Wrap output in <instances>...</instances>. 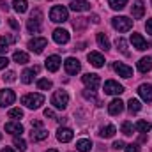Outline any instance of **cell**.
<instances>
[{
    "label": "cell",
    "instance_id": "cell-32",
    "mask_svg": "<svg viewBox=\"0 0 152 152\" xmlns=\"http://www.w3.org/2000/svg\"><path fill=\"white\" fill-rule=\"evenodd\" d=\"M115 44H117V48L120 50V53H122V55H126V57L129 55V51H127V44H126V41H124L122 37L117 39V41H115Z\"/></svg>",
    "mask_w": 152,
    "mask_h": 152
},
{
    "label": "cell",
    "instance_id": "cell-33",
    "mask_svg": "<svg viewBox=\"0 0 152 152\" xmlns=\"http://www.w3.org/2000/svg\"><path fill=\"white\" fill-rule=\"evenodd\" d=\"M133 131H134V126H133L131 122H127V120H126V122L122 124V133H124L126 136H131V134H133Z\"/></svg>",
    "mask_w": 152,
    "mask_h": 152
},
{
    "label": "cell",
    "instance_id": "cell-26",
    "mask_svg": "<svg viewBox=\"0 0 152 152\" xmlns=\"http://www.w3.org/2000/svg\"><path fill=\"white\" fill-rule=\"evenodd\" d=\"M127 108H129V112L131 113H138L140 110H142V103L138 101V99H129V103H127Z\"/></svg>",
    "mask_w": 152,
    "mask_h": 152
},
{
    "label": "cell",
    "instance_id": "cell-43",
    "mask_svg": "<svg viewBox=\"0 0 152 152\" xmlns=\"http://www.w3.org/2000/svg\"><path fill=\"white\" fill-rule=\"evenodd\" d=\"M7 64H9L7 57H0V71H2V69H5V67H7Z\"/></svg>",
    "mask_w": 152,
    "mask_h": 152
},
{
    "label": "cell",
    "instance_id": "cell-27",
    "mask_svg": "<svg viewBox=\"0 0 152 152\" xmlns=\"http://www.w3.org/2000/svg\"><path fill=\"white\" fill-rule=\"evenodd\" d=\"M151 122H147V120H138L136 124H134V129L136 131H140V133H147V131H151Z\"/></svg>",
    "mask_w": 152,
    "mask_h": 152
},
{
    "label": "cell",
    "instance_id": "cell-24",
    "mask_svg": "<svg viewBox=\"0 0 152 152\" xmlns=\"http://www.w3.org/2000/svg\"><path fill=\"white\" fill-rule=\"evenodd\" d=\"M76 149L80 152H88L92 149V142H90V140H85V138H83V140H78V142H76Z\"/></svg>",
    "mask_w": 152,
    "mask_h": 152
},
{
    "label": "cell",
    "instance_id": "cell-23",
    "mask_svg": "<svg viewBox=\"0 0 152 152\" xmlns=\"http://www.w3.org/2000/svg\"><path fill=\"white\" fill-rule=\"evenodd\" d=\"M96 41H97V44H99V48L101 50H110V39L106 37V34H103V32H99L97 36H96Z\"/></svg>",
    "mask_w": 152,
    "mask_h": 152
},
{
    "label": "cell",
    "instance_id": "cell-28",
    "mask_svg": "<svg viewBox=\"0 0 152 152\" xmlns=\"http://www.w3.org/2000/svg\"><path fill=\"white\" fill-rule=\"evenodd\" d=\"M12 9L16 11V12H25L27 11V0H14L12 2Z\"/></svg>",
    "mask_w": 152,
    "mask_h": 152
},
{
    "label": "cell",
    "instance_id": "cell-5",
    "mask_svg": "<svg viewBox=\"0 0 152 152\" xmlns=\"http://www.w3.org/2000/svg\"><path fill=\"white\" fill-rule=\"evenodd\" d=\"M122 92H124V87H122L118 81L108 80V81L104 83V94H108V96H118V94H122Z\"/></svg>",
    "mask_w": 152,
    "mask_h": 152
},
{
    "label": "cell",
    "instance_id": "cell-44",
    "mask_svg": "<svg viewBox=\"0 0 152 152\" xmlns=\"http://www.w3.org/2000/svg\"><path fill=\"white\" fill-rule=\"evenodd\" d=\"M112 147H113L115 151H120V149H126V145H124V142H120V140H118V142H115V143L112 145Z\"/></svg>",
    "mask_w": 152,
    "mask_h": 152
},
{
    "label": "cell",
    "instance_id": "cell-47",
    "mask_svg": "<svg viewBox=\"0 0 152 152\" xmlns=\"http://www.w3.org/2000/svg\"><path fill=\"white\" fill-rule=\"evenodd\" d=\"M145 28H147V32L152 34V18L151 20H147V25H145Z\"/></svg>",
    "mask_w": 152,
    "mask_h": 152
},
{
    "label": "cell",
    "instance_id": "cell-49",
    "mask_svg": "<svg viewBox=\"0 0 152 152\" xmlns=\"http://www.w3.org/2000/svg\"><path fill=\"white\" fill-rule=\"evenodd\" d=\"M2 152H14V151H12L11 147H4V149H2Z\"/></svg>",
    "mask_w": 152,
    "mask_h": 152
},
{
    "label": "cell",
    "instance_id": "cell-15",
    "mask_svg": "<svg viewBox=\"0 0 152 152\" xmlns=\"http://www.w3.org/2000/svg\"><path fill=\"white\" fill-rule=\"evenodd\" d=\"M87 58H88V62H90L94 67H103V66H104V57H103L101 53H97V51H90Z\"/></svg>",
    "mask_w": 152,
    "mask_h": 152
},
{
    "label": "cell",
    "instance_id": "cell-52",
    "mask_svg": "<svg viewBox=\"0 0 152 152\" xmlns=\"http://www.w3.org/2000/svg\"><path fill=\"white\" fill-rule=\"evenodd\" d=\"M149 46H151V48H152V42H151V44H149Z\"/></svg>",
    "mask_w": 152,
    "mask_h": 152
},
{
    "label": "cell",
    "instance_id": "cell-8",
    "mask_svg": "<svg viewBox=\"0 0 152 152\" xmlns=\"http://www.w3.org/2000/svg\"><path fill=\"white\" fill-rule=\"evenodd\" d=\"M46 44H48V41L44 37H34L28 41V48H30V51H34V53H41L44 48H46Z\"/></svg>",
    "mask_w": 152,
    "mask_h": 152
},
{
    "label": "cell",
    "instance_id": "cell-10",
    "mask_svg": "<svg viewBox=\"0 0 152 152\" xmlns=\"http://www.w3.org/2000/svg\"><path fill=\"white\" fill-rule=\"evenodd\" d=\"M64 67H66L67 75H76V73H80L81 64H80V60H76V58H73V57H69V58L64 62Z\"/></svg>",
    "mask_w": 152,
    "mask_h": 152
},
{
    "label": "cell",
    "instance_id": "cell-18",
    "mask_svg": "<svg viewBox=\"0 0 152 152\" xmlns=\"http://www.w3.org/2000/svg\"><path fill=\"white\" fill-rule=\"evenodd\" d=\"M122 110H124V103L120 99H113L108 104V113L110 115H118V113H122Z\"/></svg>",
    "mask_w": 152,
    "mask_h": 152
},
{
    "label": "cell",
    "instance_id": "cell-2",
    "mask_svg": "<svg viewBox=\"0 0 152 152\" xmlns=\"http://www.w3.org/2000/svg\"><path fill=\"white\" fill-rule=\"evenodd\" d=\"M50 20L55 21V23H64V21L69 20V12H67V9L64 5H55L50 11Z\"/></svg>",
    "mask_w": 152,
    "mask_h": 152
},
{
    "label": "cell",
    "instance_id": "cell-38",
    "mask_svg": "<svg viewBox=\"0 0 152 152\" xmlns=\"http://www.w3.org/2000/svg\"><path fill=\"white\" fill-rule=\"evenodd\" d=\"M9 50V39L0 37V53H5Z\"/></svg>",
    "mask_w": 152,
    "mask_h": 152
},
{
    "label": "cell",
    "instance_id": "cell-40",
    "mask_svg": "<svg viewBox=\"0 0 152 152\" xmlns=\"http://www.w3.org/2000/svg\"><path fill=\"white\" fill-rule=\"evenodd\" d=\"M126 152H142V151L136 143H129V145H126Z\"/></svg>",
    "mask_w": 152,
    "mask_h": 152
},
{
    "label": "cell",
    "instance_id": "cell-7",
    "mask_svg": "<svg viewBox=\"0 0 152 152\" xmlns=\"http://www.w3.org/2000/svg\"><path fill=\"white\" fill-rule=\"evenodd\" d=\"M16 101V94L12 92V90H9V88H5V90H0V106H9V104H12Z\"/></svg>",
    "mask_w": 152,
    "mask_h": 152
},
{
    "label": "cell",
    "instance_id": "cell-11",
    "mask_svg": "<svg viewBox=\"0 0 152 152\" xmlns=\"http://www.w3.org/2000/svg\"><path fill=\"white\" fill-rule=\"evenodd\" d=\"M131 42H133V48H136L138 51H143V50H147V48H149L147 41L143 39L142 34H131Z\"/></svg>",
    "mask_w": 152,
    "mask_h": 152
},
{
    "label": "cell",
    "instance_id": "cell-6",
    "mask_svg": "<svg viewBox=\"0 0 152 152\" xmlns=\"http://www.w3.org/2000/svg\"><path fill=\"white\" fill-rule=\"evenodd\" d=\"M81 81L85 83V87H87L88 90H96V88L99 87V83H101V78H99L97 75H92V73H88V75H83Z\"/></svg>",
    "mask_w": 152,
    "mask_h": 152
},
{
    "label": "cell",
    "instance_id": "cell-48",
    "mask_svg": "<svg viewBox=\"0 0 152 152\" xmlns=\"http://www.w3.org/2000/svg\"><path fill=\"white\" fill-rule=\"evenodd\" d=\"M92 23H99V16H97V14L92 16Z\"/></svg>",
    "mask_w": 152,
    "mask_h": 152
},
{
    "label": "cell",
    "instance_id": "cell-51",
    "mask_svg": "<svg viewBox=\"0 0 152 152\" xmlns=\"http://www.w3.org/2000/svg\"><path fill=\"white\" fill-rule=\"evenodd\" d=\"M0 140H2V133H0Z\"/></svg>",
    "mask_w": 152,
    "mask_h": 152
},
{
    "label": "cell",
    "instance_id": "cell-17",
    "mask_svg": "<svg viewBox=\"0 0 152 152\" xmlns=\"http://www.w3.org/2000/svg\"><path fill=\"white\" fill-rule=\"evenodd\" d=\"M131 14H133L134 20L143 18V14H145V5H143V2H134V5L131 7Z\"/></svg>",
    "mask_w": 152,
    "mask_h": 152
},
{
    "label": "cell",
    "instance_id": "cell-9",
    "mask_svg": "<svg viewBox=\"0 0 152 152\" xmlns=\"http://www.w3.org/2000/svg\"><path fill=\"white\" fill-rule=\"evenodd\" d=\"M60 57L58 55H51V57H48L46 60H44V66H46V69L50 71V73H57L58 71V67H60Z\"/></svg>",
    "mask_w": 152,
    "mask_h": 152
},
{
    "label": "cell",
    "instance_id": "cell-46",
    "mask_svg": "<svg viewBox=\"0 0 152 152\" xmlns=\"http://www.w3.org/2000/svg\"><path fill=\"white\" fill-rule=\"evenodd\" d=\"M44 117H50V118H53V117H55V113H53V110L46 108V110H44Z\"/></svg>",
    "mask_w": 152,
    "mask_h": 152
},
{
    "label": "cell",
    "instance_id": "cell-50",
    "mask_svg": "<svg viewBox=\"0 0 152 152\" xmlns=\"http://www.w3.org/2000/svg\"><path fill=\"white\" fill-rule=\"evenodd\" d=\"M46 152H58V151H55V149H50V151H46Z\"/></svg>",
    "mask_w": 152,
    "mask_h": 152
},
{
    "label": "cell",
    "instance_id": "cell-45",
    "mask_svg": "<svg viewBox=\"0 0 152 152\" xmlns=\"http://www.w3.org/2000/svg\"><path fill=\"white\" fill-rule=\"evenodd\" d=\"M9 25H11L14 30H20V25H18V21H16V20H12V18H11V20H9Z\"/></svg>",
    "mask_w": 152,
    "mask_h": 152
},
{
    "label": "cell",
    "instance_id": "cell-36",
    "mask_svg": "<svg viewBox=\"0 0 152 152\" xmlns=\"http://www.w3.org/2000/svg\"><path fill=\"white\" fill-rule=\"evenodd\" d=\"M14 147L18 149V151H27V143H25V140L23 138H14Z\"/></svg>",
    "mask_w": 152,
    "mask_h": 152
},
{
    "label": "cell",
    "instance_id": "cell-22",
    "mask_svg": "<svg viewBox=\"0 0 152 152\" xmlns=\"http://www.w3.org/2000/svg\"><path fill=\"white\" fill-rule=\"evenodd\" d=\"M138 71H140V73H149V71H152V58L151 57L140 58V62H138Z\"/></svg>",
    "mask_w": 152,
    "mask_h": 152
},
{
    "label": "cell",
    "instance_id": "cell-12",
    "mask_svg": "<svg viewBox=\"0 0 152 152\" xmlns=\"http://www.w3.org/2000/svg\"><path fill=\"white\" fill-rule=\"evenodd\" d=\"M73 136H75V133H73V129H69V127H60V129L57 131V140L62 142V143L71 142Z\"/></svg>",
    "mask_w": 152,
    "mask_h": 152
},
{
    "label": "cell",
    "instance_id": "cell-1",
    "mask_svg": "<svg viewBox=\"0 0 152 152\" xmlns=\"http://www.w3.org/2000/svg\"><path fill=\"white\" fill-rule=\"evenodd\" d=\"M42 103H44V96L42 94H27V96L21 97V104H25L30 110H37Z\"/></svg>",
    "mask_w": 152,
    "mask_h": 152
},
{
    "label": "cell",
    "instance_id": "cell-14",
    "mask_svg": "<svg viewBox=\"0 0 152 152\" xmlns=\"http://www.w3.org/2000/svg\"><path fill=\"white\" fill-rule=\"evenodd\" d=\"M138 94H140V97H142L145 103H152V87L149 83L140 85V87H138Z\"/></svg>",
    "mask_w": 152,
    "mask_h": 152
},
{
    "label": "cell",
    "instance_id": "cell-35",
    "mask_svg": "<svg viewBox=\"0 0 152 152\" xmlns=\"http://www.w3.org/2000/svg\"><path fill=\"white\" fill-rule=\"evenodd\" d=\"M37 87L41 88V90H50V88L53 87V83H51L50 80H44V78H42V80H39L37 81Z\"/></svg>",
    "mask_w": 152,
    "mask_h": 152
},
{
    "label": "cell",
    "instance_id": "cell-4",
    "mask_svg": "<svg viewBox=\"0 0 152 152\" xmlns=\"http://www.w3.org/2000/svg\"><path fill=\"white\" fill-rule=\"evenodd\" d=\"M112 25H113L115 30H118V32H129L133 28V20H129L126 16H117V18L112 20Z\"/></svg>",
    "mask_w": 152,
    "mask_h": 152
},
{
    "label": "cell",
    "instance_id": "cell-20",
    "mask_svg": "<svg viewBox=\"0 0 152 152\" xmlns=\"http://www.w3.org/2000/svg\"><path fill=\"white\" fill-rule=\"evenodd\" d=\"M71 9L75 12H83V11L90 9V4L87 0H75V2H71Z\"/></svg>",
    "mask_w": 152,
    "mask_h": 152
},
{
    "label": "cell",
    "instance_id": "cell-34",
    "mask_svg": "<svg viewBox=\"0 0 152 152\" xmlns=\"http://www.w3.org/2000/svg\"><path fill=\"white\" fill-rule=\"evenodd\" d=\"M32 75H34V71H32V69H25V71L21 73V81H23V83H27V85H28V83H32Z\"/></svg>",
    "mask_w": 152,
    "mask_h": 152
},
{
    "label": "cell",
    "instance_id": "cell-41",
    "mask_svg": "<svg viewBox=\"0 0 152 152\" xmlns=\"http://www.w3.org/2000/svg\"><path fill=\"white\" fill-rule=\"evenodd\" d=\"M4 80H5V81H9V83H11V81H14V80H16V75H14V73H12V71H9V73H7V75L4 76Z\"/></svg>",
    "mask_w": 152,
    "mask_h": 152
},
{
    "label": "cell",
    "instance_id": "cell-29",
    "mask_svg": "<svg viewBox=\"0 0 152 152\" xmlns=\"http://www.w3.org/2000/svg\"><path fill=\"white\" fill-rule=\"evenodd\" d=\"M115 131H117V129H115V126H106V127H103V129H101V133H99V134H101V138H112V136L115 134Z\"/></svg>",
    "mask_w": 152,
    "mask_h": 152
},
{
    "label": "cell",
    "instance_id": "cell-53",
    "mask_svg": "<svg viewBox=\"0 0 152 152\" xmlns=\"http://www.w3.org/2000/svg\"><path fill=\"white\" fill-rule=\"evenodd\" d=\"M151 4H152V0H151Z\"/></svg>",
    "mask_w": 152,
    "mask_h": 152
},
{
    "label": "cell",
    "instance_id": "cell-31",
    "mask_svg": "<svg viewBox=\"0 0 152 152\" xmlns=\"http://www.w3.org/2000/svg\"><path fill=\"white\" fill-rule=\"evenodd\" d=\"M27 28H28V32H39L41 30V21H36V20H28L27 21Z\"/></svg>",
    "mask_w": 152,
    "mask_h": 152
},
{
    "label": "cell",
    "instance_id": "cell-21",
    "mask_svg": "<svg viewBox=\"0 0 152 152\" xmlns=\"http://www.w3.org/2000/svg\"><path fill=\"white\" fill-rule=\"evenodd\" d=\"M5 131L16 136V134H21V133H23V126H21L20 122H7V124H5Z\"/></svg>",
    "mask_w": 152,
    "mask_h": 152
},
{
    "label": "cell",
    "instance_id": "cell-19",
    "mask_svg": "<svg viewBox=\"0 0 152 152\" xmlns=\"http://www.w3.org/2000/svg\"><path fill=\"white\" fill-rule=\"evenodd\" d=\"M48 136V131L44 127H32V133H30V138L32 142H41Z\"/></svg>",
    "mask_w": 152,
    "mask_h": 152
},
{
    "label": "cell",
    "instance_id": "cell-30",
    "mask_svg": "<svg viewBox=\"0 0 152 152\" xmlns=\"http://www.w3.org/2000/svg\"><path fill=\"white\" fill-rule=\"evenodd\" d=\"M108 4H110V7H112V9L120 11V9H124V7H126L127 0H108Z\"/></svg>",
    "mask_w": 152,
    "mask_h": 152
},
{
    "label": "cell",
    "instance_id": "cell-25",
    "mask_svg": "<svg viewBox=\"0 0 152 152\" xmlns=\"http://www.w3.org/2000/svg\"><path fill=\"white\" fill-rule=\"evenodd\" d=\"M12 60H14V62H18V64H27L30 58H28V55H27L25 51H14Z\"/></svg>",
    "mask_w": 152,
    "mask_h": 152
},
{
    "label": "cell",
    "instance_id": "cell-13",
    "mask_svg": "<svg viewBox=\"0 0 152 152\" xmlns=\"http://www.w3.org/2000/svg\"><path fill=\"white\" fill-rule=\"evenodd\" d=\"M113 69H115V73H118V76H122V78H131L133 76V69L129 66L122 64V62H115Z\"/></svg>",
    "mask_w": 152,
    "mask_h": 152
},
{
    "label": "cell",
    "instance_id": "cell-42",
    "mask_svg": "<svg viewBox=\"0 0 152 152\" xmlns=\"http://www.w3.org/2000/svg\"><path fill=\"white\" fill-rule=\"evenodd\" d=\"M83 97L85 99H96V94L94 92H88V88H87V90H83Z\"/></svg>",
    "mask_w": 152,
    "mask_h": 152
},
{
    "label": "cell",
    "instance_id": "cell-3",
    "mask_svg": "<svg viewBox=\"0 0 152 152\" xmlns=\"http://www.w3.org/2000/svg\"><path fill=\"white\" fill-rule=\"evenodd\" d=\"M51 104L58 110H64L67 104H69V96L66 90H57L53 96H51Z\"/></svg>",
    "mask_w": 152,
    "mask_h": 152
},
{
    "label": "cell",
    "instance_id": "cell-37",
    "mask_svg": "<svg viewBox=\"0 0 152 152\" xmlns=\"http://www.w3.org/2000/svg\"><path fill=\"white\" fill-rule=\"evenodd\" d=\"M23 117V110L21 108H12L9 110V118H21Z\"/></svg>",
    "mask_w": 152,
    "mask_h": 152
},
{
    "label": "cell",
    "instance_id": "cell-16",
    "mask_svg": "<svg viewBox=\"0 0 152 152\" xmlns=\"http://www.w3.org/2000/svg\"><path fill=\"white\" fill-rule=\"evenodd\" d=\"M53 41H55L57 44H66V42L69 41V32L64 30V28H57V30L53 32Z\"/></svg>",
    "mask_w": 152,
    "mask_h": 152
},
{
    "label": "cell",
    "instance_id": "cell-39",
    "mask_svg": "<svg viewBox=\"0 0 152 152\" xmlns=\"http://www.w3.org/2000/svg\"><path fill=\"white\" fill-rule=\"evenodd\" d=\"M73 25H75V28H83L87 25V18H78Z\"/></svg>",
    "mask_w": 152,
    "mask_h": 152
}]
</instances>
